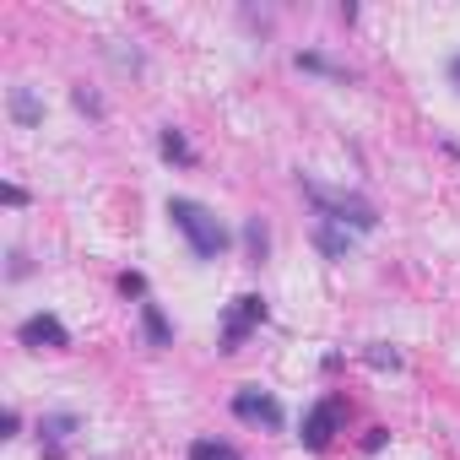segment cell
Segmentation results:
<instances>
[{
  "label": "cell",
  "instance_id": "6da1fadb",
  "mask_svg": "<svg viewBox=\"0 0 460 460\" xmlns=\"http://www.w3.org/2000/svg\"><path fill=\"white\" fill-rule=\"evenodd\" d=\"M168 217H173V227L190 239V255L195 261H217L222 250H227V227L217 222V211H206L200 200H190V195H168Z\"/></svg>",
  "mask_w": 460,
  "mask_h": 460
},
{
  "label": "cell",
  "instance_id": "277c9868",
  "mask_svg": "<svg viewBox=\"0 0 460 460\" xmlns=\"http://www.w3.org/2000/svg\"><path fill=\"white\" fill-rule=\"evenodd\" d=\"M341 417H347V401L341 395H325V401H314L309 406V417H304V449H331V438H336V428H341Z\"/></svg>",
  "mask_w": 460,
  "mask_h": 460
},
{
  "label": "cell",
  "instance_id": "7a4b0ae2",
  "mask_svg": "<svg viewBox=\"0 0 460 460\" xmlns=\"http://www.w3.org/2000/svg\"><path fill=\"white\" fill-rule=\"evenodd\" d=\"M304 195L320 211V222H336V227H347V234H374V227H379V211L358 190H325V184L304 179Z\"/></svg>",
  "mask_w": 460,
  "mask_h": 460
},
{
  "label": "cell",
  "instance_id": "9c48e42d",
  "mask_svg": "<svg viewBox=\"0 0 460 460\" xmlns=\"http://www.w3.org/2000/svg\"><path fill=\"white\" fill-rule=\"evenodd\" d=\"M314 244H320L325 261H347L352 255V234H347V227H336V222H320L314 227Z\"/></svg>",
  "mask_w": 460,
  "mask_h": 460
},
{
  "label": "cell",
  "instance_id": "ffe728a7",
  "mask_svg": "<svg viewBox=\"0 0 460 460\" xmlns=\"http://www.w3.org/2000/svg\"><path fill=\"white\" fill-rule=\"evenodd\" d=\"M363 449L374 455V449H385V428H368V438H363Z\"/></svg>",
  "mask_w": 460,
  "mask_h": 460
},
{
  "label": "cell",
  "instance_id": "5b68a950",
  "mask_svg": "<svg viewBox=\"0 0 460 460\" xmlns=\"http://www.w3.org/2000/svg\"><path fill=\"white\" fill-rule=\"evenodd\" d=\"M234 417H239V422H255V428H282V422H288L282 401H277L271 390H261V385H244V390L234 395Z\"/></svg>",
  "mask_w": 460,
  "mask_h": 460
},
{
  "label": "cell",
  "instance_id": "5bb4252c",
  "mask_svg": "<svg viewBox=\"0 0 460 460\" xmlns=\"http://www.w3.org/2000/svg\"><path fill=\"white\" fill-rule=\"evenodd\" d=\"M190 460H244L234 444H222V438H195L190 444Z\"/></svg>",
  "mask_w": 460,
  "mask_h": 460
},
{
  "label": "cell",
  "instance_id": "44dd1931",
  "mask_svg": "<svg viewBox=\"0 0 460 460\" xmlns=\"http://www.w3.org/2000/svg\"><path fill=\"white\" fill-rule=\"evenodd\" d=\"M449 82H455V93H460V55L449 60Z\"/></svg>",
  "mask_w": 460,
  "mask_h": 460
},
{
  "label": "cell",
  "instance_id": "ba28073f",
  "mask_svg": "<svg viewBox=\"0 0 460 460\" xmlns=\"http://www.w3.org/2000/svg\"><path fill=\"white\" fill-rule=\"evenodd\" d=\"M293 66H298V71H309V76H331V82H347V87L358 82L347 66H336V60H331V55H320V49H298V55H293Z\"/></svg>",
  "mask_w": 460,
  "mask_h": 460
},
{
  "label": "cell",
  "instance_id": "e0dca14e",
  "mask_svg": "<svg viewBox=\"0 0 460 460\" xmlns=\"http://www.w3.org/2000/svg\"><path fill=\"white\" fill-rule=\"evenodd\" d=\"M119 293H125V298H146V277H141V271H125V277H119Z\"/></svg>",
  "mask_w": 460,
  "mask_h": 460
},
{
  "label": "cell",
  "instance_id": "2e32d148",
  "mask_svg": "<svg viewBox=\"0 0 460 460\" xmlns=\"http://www.w3.org/2000/svg\"><path fill=\"white\" fill-rule=\"evenodd\" d=\"M71 103H76L82 114H93V119H103V103H98V93H87V87H76V93H71Z\"/></svg>",
  "mask_w": 460,
  "mask_h": 460
},
{
  "label": "cell",
  "instance_id": "52a82bcc",
  "mask_svg": "<svg viewBox=\"0 0 460 460\" xmlns=\"http://www.w3.org/2000/svg\"><path fill=\"white\" fill-rule=\"evenodd\" d=\"M76 433V411H49L39 422V444H44V460H66V438Z\"/></svg>",
  "mask_w": 460,
  "mask_h": 460
},
{
  "label": "cell",
  "instance_id": "8fae6325",
  "mask_svg": "<svg viewBox=\"0 0 460 460\" xmlns=\"http://www.w3.org/2000/svg\"><path fill=\"white\" fill-rule=\"evenodd\" d=\"M157 152L168 157V163H179V168H195V146L184 141V130H173V125H163L157 130Z\"/></svg>",
  "mask_w": 460,
  "mask_h": 460
},
{
  "label": "cell",
  "instance_id": "7c38bea8",
  "mask_svg": "<svg viewBox=\"0 0 460 460\" xmlns=\"http://www.w3.org/2000/svg\"><path fill=\"white\" fill-rule=\"evenodd\" d=\"M141 331H146V347H173V331H168V320H163V309L157 304H141Z\"/></svg>",
  "mask_w": 460,
  "mask_h": 460
},
{
  "label": "cell",
  "instance_id": "ac0fdd59",
  "mask_svg": "<svg viewBox=\"0 0 460 460\" xmlns=\"http://www.w3.org/2000/svg\"><path fill=\"white\" fill-rule=\"evenodd\" d=\"M0 200H6V206H28V190L22 184H6V190H0Z\"/></svg>",
  "mask_w": 460,
  "mask_h": 460
},
{
  "label": "cell",
  "instance_id": "8992f818",
  "mask_svg": "<svg viewBox=\"0 0 460 460\" xmlns=\"http://www.w3.org/2000/svg\"><path fill=\"white\" fill-rule=\"evenodd\" d=\"M17 341H22L28 352H66V347H71V331H66L55 314H33V320L17 325Z\"/></svg>",
  "mask_w": 460,
  "mask_h": 460
},
{
  "label": "cell",
  "instance_id": "4fadbf2b",
  "mask_svg": "<svg viewBox=\"0 0 460 460\" xmlns=\"http://www.w3.org/2000/svg\"><path fill=\"white\" fill-rule=\"evenodd\" d=\"M244 250H250V266H266V255H271V227L261 217L244 222Z\"/></svg>",
  "mask_w": 460,
  "mask_h": 460
},
{
  "label": "cell",
  "instance_id": "3957f363",
  "mask_svg": "<svg viewBox=\"0 0 460 460\" xmlns=\"http://www.w3.org/2000/svg\"><path fill=\"white\" fill-rule=\"evenodd\" d=\"M266 320H271V304H266L261 293L234 298V304H227V314H222V352H239V347H244V336H250V331H261Z\"/></svg>",
  "mask_w": 460,
  "mask_h": 460
},
{
  "label": "cell",
  "instance_id": "30bf717a",
  "mask_svg": "<svg viewBox=\"0 0 460 460\" xmlns=\"http://www.w3.org/2000/svg\"><path fill=\"white\" fill-rule=\"evenodd\" d=\"M12 119H17L22 130L44 125V103H39V93H33V87H12Z\"/></svg>",
  "mask_w": 460,
  "mask_h": 460
},
{
  "label": "cell",
  "instance_id": "d6986e66",
  "mask_svg": "<svg viewBox=\"0 0 460 460\" xmlns=\"http://www.w3.org/2000/svg\"><path fill=\"white\" fill-rule=\"evenodd\" d=\"M28 271H33V266H28V255H22V250H12V282H22Z\"/></svg>",
  "mask_w": 460,
  "mask_h": 460
},
{
  "label": "cell",
  "instance_id": "9a60e30c",
  "mask_svg": "<svg viewBox=\"0 0 460 460\" xmlns=\"http://www.w3.org/2000/svg\"><path fill=\"white\" fill-rule=\"evenodd\" d=\"M363 363H368V368H379V374H395V368H401V352H395V347H385V341H368V347H363Z\"/></svg>",
  "mask_w": 460,
  "mask_h": 460
}]
</instances>
